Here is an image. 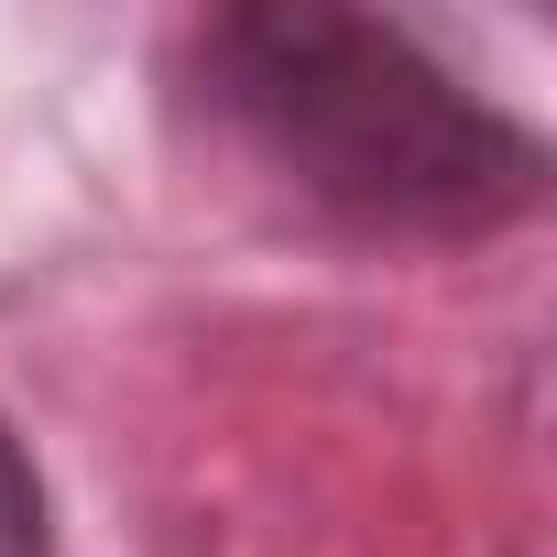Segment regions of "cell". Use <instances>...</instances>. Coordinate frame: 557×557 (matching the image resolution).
<instances>
[{
  "mask_svg": "<svg viewBox=\"0 0 557 557\" xmlns=\"http://www.w3.org/2000/svg\"><path fill=\"white\" fill-rule=\"evenodd\" d=\"M197 77L208 110L339 230L492 240L546 197V143L481 88H459L405 23L262 0L197 23Z\"/></svg>",
  "mask_w": 557,
  "mask_h": 557,
  "instance_id": "1",
  "label": "cell"
},
{
  "mask_svg": "<svg viewBox=\"0 0 557 557\" xmlns=\"http://www.w3.org/2000/svg\"><path fill=\"white\" fill-rule=\"evenodd\" d=\"M0 557H55V513H45V481L12 426H0Z\"/></svg>",
  "mask_w": 557,
  "mask_h": 557,
  "instance_id": "2",
  "label": "cell"
}]
</instances>
